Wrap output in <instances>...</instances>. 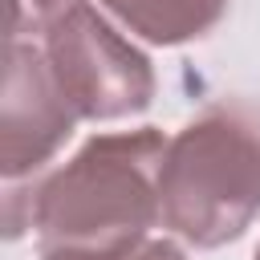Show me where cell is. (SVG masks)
<instances>
[{"label":"cell","mask_w":260,"mask_h":260,"mask_svg":"<svg viewBox=\"0 0 260 260\" xmlns=\"http://www.w3.org/2000/svg\"><path fill=\"white\" fill-rule=\"evenodd\" d=\"M122 28L150 45H187L207 37L223 16L228 0H98Z\"/></svg>","instance_id":"obj_5"},{"label":"cell","mask_w":260,"mask_h":260,"mask_svg":"<svg viewBox=\"0 0 260 260\" xmlns=\"http://www.w3.org/2000/svg\"><path fill=\"white\" fill-rule=\"evenodd\" d=\"M41 260H187V252L171 240L146 236L122 248H49L41 252Z\"/></svg>","instance_id":"obj_6"},{"label":"cell","mask_w":260,"mask_h":260,"mask_svg":"<svg viewBox=\"0 0 260 260\" xmlns=\"http://www.w3.org/2000/svg\"><path fill=\"white\" fill-rule=\"evenodd\" d=\"M49 69L81 122L134 118L154 102L150 57L122 37L89 0H73L41 24Z\"/></svg>","instance_id":"obj_3"},{"label":"cell","mask_w":260,"mask_h":260,"mask_svg":"<svg viewBox=\"0 0 260 260\" xmlns=\"http://www.w3.org/2000/svg\"><path fill=\"white\" fill-rule=\"evenodd\" d=\"M162 228L191 248H223L260 219V106L219 102L167 138Z\"/></svg>","instance_id":"obj_2"},{"label":"cell","mask_w":260,"mask_h":260,"mask_svg":"<svg viewBox=\"0 0 260 260\" xmlns=\"http://www.w3.org/2000/svg\"><path fill=\"white\" fill-rule=\"evenodd\" d=\"M77 114L61 93L41 41L8 37L4 102H0V142H4V183H24L45 171L57 150L73 138Z\"/></svg>","instance_id":"obj_4"},{"label":"cell","mask_w":260,"mask_h":260,"mask_svg":"<svg viewBox=\"0 0 260 260\" xmlns=\"http://www.w3.org/2000/svg\"><path fill=\"white\" fill-rule=\"evenodd\" d=\"M167 134L158 126L93 134L69 162L45 179H28V195L8 183L4 219L8 240L37 232L41 252L49 248H122L146 240L162 223L158 167Z\"/></svg>","instance_id":"obj_1"},{"label":"cell","mask_w":260,"mask_h":260,"mask_svg":"<svg viewBox=\"0 0 260 260\" xmlns=\"http://www.w3.org/2000/svg\"><path fill=\"white\" fill-rule=\"evenodd\" d=\"M73 0H12V20H8V37H24V32H41V24L49 16H57L61 8H69Z\"/></svg>","instance_id":"obj_7"},{"label":"cell","mask_w":260,"mask_h":260,"mask_svg":"<svg viewBox=\"0 0 260 260\" xmlns=\"http://www.w3.org/2000/svg\"><path fill=\"white\" fill-rule=\"evenodd\" d=\"M252 260H260V248H256V256H252Z\"/></svg>","instance_id":"obj_8"}]
</instances>
